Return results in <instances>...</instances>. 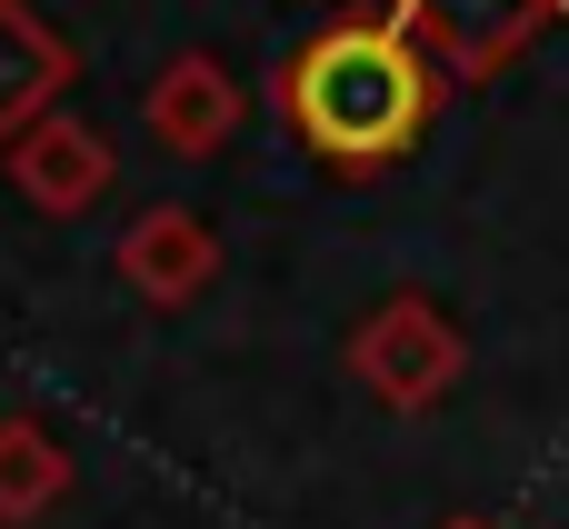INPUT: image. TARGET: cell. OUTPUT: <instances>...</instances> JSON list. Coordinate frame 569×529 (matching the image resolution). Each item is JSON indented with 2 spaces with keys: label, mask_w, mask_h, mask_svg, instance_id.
I'll return each mask as SVG.
<instances>
[{
  "label": "cell",
  "mask_w": 569,
  "mask_h": 529,
  "mask_svg": "<svg viewBox=\"0 0 569 529\" xmlns=\"http://www.w3.org/2000/svg\"><path fill=\"white\" fill-rule=\"evenodd\" d=\"M270 110H280V130H290L320 170L380 180V170H400V160L430 140V120L450 110V80L420 60V40H410L390 10H340V20H320L310 40L280 50Z\"/></svg>",
  "instance_id": "1"
},
{
  "label": "cell",
  "mask_w": 569,
  "mask_h": 529,
  "mask_svg": "<svg viewBox=\"0 0 569 529\" xmlns=\"http://www.w3.org/2000/svg\"><path fill=\"white\" fill-rule=\"evenodd\" d=\"M340 360H350V380H360L380 410L420 420V410H440V400L470 380V330H460L430 290H390V300H370V310L350 320Z\"/></svg>",
  "instance_id": "2"
},
{
  "label": "cell",
  "mask_w": 569,
  "mask_h": 529,
  "mask_svg": "<svg viewBox=\"0 0 569 529\" xmlns=\"http://www.w3.org/2000/svg\"><path fill=\"white\" fill-rule=\"evenodd\" d=\"M380 10L420 40V60L450 90H490L500 70H520L550 40V20H560L569 0H380Z\"/></svg>",
  "instance_id": "3"
},
{
  "label": "cell",
  "mask_w": 569,
  "mask_h": 529,
  "mask_svg": "<svg viewBox=\"0 0 569 529\" xmlns=\"http://www.w3.org/2000/svg\"><path fill=\"white\" fill-rule=\"evenodd\" d=\"M0 170H10V190H20L40 220H80V210H100V200H110L120 150H110L80 110H50V120H30V130L0 150Z\"/></svg>",
  "instance_id": "4"
},
{
  "label": "cell",
  "mask_w": 569,
  "mask_h": 529,
  "mask_svg": "<svg viewBox=\"0 0 569 529\" xmlns=\"http://www.w3.org/2000/svg\"><path fill=\"white\" fill-rule=\"evenodd\" d=\"M140 120H150V140H160L170 160H220V150L240 140V120H250V90L230 80L220 50H170V60L150 70Z\"/></svg>",
  "instance_id": "5"
},
{
  "label": "cell",
  "mask_w": 569,
  "mask_h": 529,
  "mask_svg": "<svg viewBox=\"0 0 569 529\" xmlns=\"http://www.w3.org/2000/svg\"><path fill=\"white\" fill-rule=\"evenodd\" d=\"M110 270L130 280V300H140V310H190V300L220 280V230H210L200 210L160 200V210H140V220L120 230Z\"/></svg>",
  "instance_id": "6"
},
{
  "label": "cell",
  "mask_w": 569,
  "mask_h": 529,
  "mask_svg": "<svg viewBox=\"0 0 569 529\" xmlns=\"http://www.w3.org/2000/svg\"><path fill=\"white\" fill-rule=\"evenodd\" d=\"M80 80V40H60V20H40L30 0H0V150L50 120Z\"/></svg>",
  "instance_id": "7"
},
{
  "label": "cell",
  "mask_w": 569,
  "mask_h": 529,
  "mask_svg": "<svg viewBox=\"0 0 569 529\" xmlns=\"http://www.w3.org/2000/svg\"><path fill=\"white\" fill-rule=\"evenodd\" d=\"M70 490H80L70 440L40 410H0V529H40Z\"/></svg>",
  "instance_id": "8"
},
{
  "label": "cell",
  "mask_w": 569,
  "mask_h": 529,
  "mask_svg": "<svg viewBox=\"0 0 569 529\" xmlns=\"http://www.w3.org/2000/svg\"><path fill=\"white\" fill-rule=\"evenodd\" d=\"M440 529H490V520H440Z\"/></svg>",
  "instance_id": "9"
}]
</instances>
